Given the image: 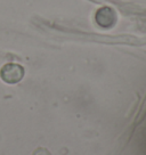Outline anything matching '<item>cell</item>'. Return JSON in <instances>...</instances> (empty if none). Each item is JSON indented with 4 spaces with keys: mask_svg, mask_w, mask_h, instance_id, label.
Listing matches in <instances>:
<instances>
[{
    "mask_svg": "<svg viewBox=\"0 0 146 155\" xmlns=\"http://www.w3.org/2000/svg\"><path fill=\"white\" fill-rule=\"evenodd\" d=\"M24 68L22 65L17 63H8L5 64L0 70V78L4 82L8 84L18 83L24 77Z\"/></svg>",
    "mask_w": 146,
    "mask_h": 155,
    "instance_id": "1",
    "label": "cell"
},
{
    "mask_svg": "<svg viewBox=\"0 0 146 155\" xmlns=\"http://www.w3.org/2000/svg\"><path fill=\"white\" fill-rule=\"evenodd\" d=\"M32 155H51V154H50V152L48 150H46L44 147H39V148H37V150H34Z\"/></svg>",
    "mask_w": 146,
    "mask_h": 155,
    "instance_id": "3",
    "label": "cell"
},
{
    "mask_svg": "<svg viewBox=\"0 0 146 155\" xmlns=\"http://www.w3.org/2000/svg\"><path fill=\"white\" fill-rule=\"evenodd\" d=\"M95 19L101 28L103 29H110L117 22V14L111 7H102L96 12Z\"/></svg>",
    "mask_w": 146,
    "mask_h": 155,
    "instance_id": "2",
    "label": "cell"
}]
</instances>
